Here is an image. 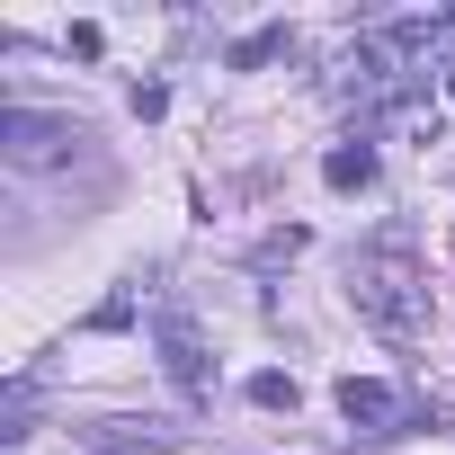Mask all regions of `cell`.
I'll return each mask as SVG.
<instances>
[{"label": "cell", "instance_id": "6da1fadb", "mask_svg": "<svg viewBox=\"0 0 455 455\" xmlns=\"http://www.w3.org/2000/svg\"><path fill=\"white\" fill-rule=\"evenodd\" d=\"M348 304L384 331V339H428V268L411 259V242H375L348 259Z\"/></svg>", "mask_w": 455, "mask_h": 455}, {"label": "cell", "instance_id": "7a4b0ae2", "mask_svg": "<svg viewBox=\"0 0 455 455\" xmlns=\"http://www.w3.org/2000/svg\"><path fill=\"white\" fill-rule=\"evenodd\" d=\"M90 134L72 125V116H45V108H10L0 116V152H10L19 170H54V161H72Z\"/></svg>", "mask_w": 455, "mask_h": 455}, {"label": "cell", "instance_id": "3957f363", "mask_svg": "<svg viewBox=\"0 0 455 455\" xmlns=\"http://www.w3.org/2000/svg\"><path fill=\"white\" fill-rule=\"evenodd\" d=\"M161 366H170V384H179L188 402L214 393V366H205V339L188 331V313H161Z\"/></svg>", "mask_w": 455, "mask_h": 455}, {"label": "cell", "instance_id": "277c9868", "mask_svg": "<svg viewBox=\"0 0 455 455\" xmlns=\"http://www.w3.org/2000/svg\"><path fill=\"white\" fill-rule=\"evenodd\" d=\"M393 411H402L393 384H375V375H348V384H339V419H348V428H393Z\"/></svg>", "mask_w": 455, "mask_h": 455}, {"label": "cell", "instance_id": "5b68a950", "mask_svg": "<svg viewBox=\"0 0 455 455\" xmlns=\"http://www.w3.org/2000/svg\"><path fill=\"white\" fill-rule=\"evenodd\" d=\"M322 179H331V188H366V179H375V143H339V152L322 161Z\"/></svg>", "mask_w": 455, "mask_h": 455}, {"label": "cell", "instance_id": "8992f818", "mask_svg": "<svg viewBox=\"0 0 455 455\" xmlns=\"http://www.w3.org/2000/svg\"><path fill=\"white\" fill-rule=\"evenodd\" d=\"M251 402H259V411H295V402H304V384L268 366V375H251Z\"/></svg>", "mask_w": 455, "mask_h": 455}, {"label": "cell", "instance_id": "52a82bcc", "mask_svg": "<svg viewBox=\"0 0 455 455\" xmlns=\"http://www.w3.org/2000/svg\"><path fill=\"white\" fill-rule=\"evenodd\" d=\"M277 45H286V28H259V36H242V45H233V72H251V63H268Z\"/></svg>", "mask_w": 455, "mask_h": 455}, {"label": "cell", "instance_id": "ba28073f", "mask_svg": "<svg viewBox=\"0 0 455 455\" xmlns=\"http://www.w3.org/2000/svg\"><path fill=\"white\" fill-rule=\"evenodd\" d=\"M446 99H455V63H446Z\"/></svg>", "mask_w": 455, "mask_h": 455}]
</instances>
